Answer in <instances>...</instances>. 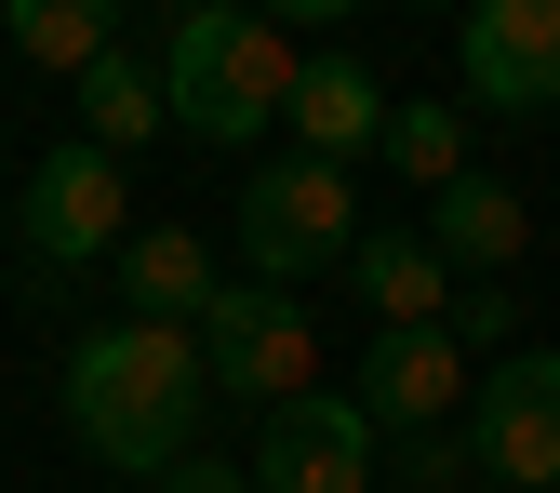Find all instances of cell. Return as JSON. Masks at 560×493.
<instances>
[{
  "label": "cell",
  "instance_id": "10",
  "mask_svg": "<svg viewBox=\"0 0 560 493\" xmlns=\"http://www.w3.org/2000/svg\"><path fill=\"white\" fill-rule=\"evenodd\" d=\"M387 107H400V94H374V67H361V54H307V67H294V107H280V133H294L307 161L347 174L361 148H387Z\"/></svg>",
  "mask_w": 560,
  "mask_h": 493
},
{
  "label": "cell",
  "instance_id": "17",
  "mask_svg": "<svg viewBox=\"0 0 560 493\" xmlns=\"http://www.w3.org/2000/svg\"><path fill=\"white\" fill-rule=\"evenodd\" d=\"M387 467H400L413 493H467V480H480V454H467V427H441V441H387Z\"/></svg>",
  "mask_w": 560,
  "mask_h": 493
},
{
  "label": "cell",
  "instance_id": "18",
  "mask_svg": "<svg viewBox=\"0 0 560 493\" xmlns=\"http://www.w3.org/2000/svg\"><path fill=\"white\" fill-rule=\"evenodd\" d=\"M441 333H454V347H494V361H508V333H521V307H508V280H467Z\"/></svg>",
  "mask_w": 560,
  "mask_h": 493
},
{
  "label": "cell",
  "instance_id": "11",
  "mask_svg": "<svg viewBox=\"0 0 560 493\" xmlns=\"http://www.w3.org/2000/svg\"><path fill=\"white\" fill-rule=\"evenodd\" d=\"M347 280H361L374 333H441L454 320V267L428 254V227H361L347 240Z\"/></svg>",
  "mask_w": 560,
  "mask_h": 493
},
{
  "label": "cell",
  "instance_id": "20",
  "mask_svg": "<svg viewBox=\"0 0 560 493\" xmlns=\"http://www.w3.org/2000/svg\"><path fill=\"white\" fill-rule=\"evenodd\" d=\"M467 493H494V480H467Z\"/></svg>",
  "mask_w": 560,
  "mask_h": 493
},
{
  "label": "cell",
  "instance_id": "12",
  "mask_svg": "<svg viewBox=\"0 0 560 493\" xmlns=\"http://www.w3.org/2000/svg\"><path fill=\"white\" fill-rule=\"evenodd\" d=\"M428 254H441V267H467V280H508V267L534 254V200H521V187H494V174L441 187V200H428Z\"/></svg>",
  "mask_w": 560,
  "mask_h": 493
},
{
  "label": "cell",
  "instance_id": "19",
  "mask_svg": "<svg viewBox=\"0 0 560 493\" xmlns=\"http://www.w3.org/2000/svg\"><path fill=\"white\" fill-rule=\"evenodd\" d=\"M148 493H254V480H241V467H228V454H187V467H161V480H148Z\"/></svg>",
  "mask_w": 560,
  "mask_h": 493
},
{
  "label": "cell",
  "instance_id": "16",
  "mask_svg": "<svg viewBox=\"0 0 560 493\" xmlns=\"http://www.w3.org/2000/svg\"><path fill=\"white\" fill-rule=\"evenodd\" d=\"M387 174H413V187H467V107H387Z\"/></svg>",
  "mask_w": 560,
  "mask_h": 493
},
{
  "label": "cell",
  "instance_id": "15",
  "mask_svg": "<svg viewBox=\"0 0 560 493\" xmlns=\"http://www.w3.org/2000/svg\"><path fill=\"white\" fill-rule=\"evenodd\" d=\"M0 27H14V54L54 67V81H94V67L120 54V14H107V0H14Z\"/></svg>",
  "mask_w": 560,
  "mask_h": 493
},
{
  "label": "cell",
  "instance_id": "14",
  "mask_svg": "<svg viewBox=\"0 0 560 493\" xmlns=\"http://www.w3.org/2000/svg\"><path fill=\"white\" fill-rule=\"evenodd\" d=\"M67 107H81V148H107V161H133V148L174 120V107H161V67H133V54H107L94 81H67Z\"/></svg>",
  "mask_w": 560,
  "mask_h": 493
},
{
  "label": "cell",
  "instance_id": "8",
  "mask_svg": "<svg viewBox=\"0 0 560 493\" xmlns=\"http://www.w3.org/2000/svg\"><path fill=\"white\" fill-rule=\"evenodd\" d=\"M454 67H467V107L560 120V0H480L454 27Z\"/></svg>",
  "mask_w": 560,
  "mask_h": 493
},
{
  "label": "cell",
  "instance_id": "1",
  "mask_svg": "<svg viewBox=\"0 0 560 493\" xmlns=\"http://www.w3.org/2000/svg\"><path fill=\"white\" fill-rule=\"evenodd\" d=\"M200 413H214V374H200V347L161 333V320H94L67 347V427H81L94 467L120 480H161L200 454Z\"/></svg>",
  "mask_w": 560,
  "mask_h": 493
},
{
  "label": "cell",
  "instance_id": "2",
  "mask_svg": "<svg viewBox=\"0 0 560 493\" xmlns=\"http://www.w3.org/2000/svg\"><path fill=\"white\" fill-rule=\"evenodd\" d=\"M294 40H280L267 14H241V0H200V14H174V54H161V107L200 133V148H254V133L294 107Z\"/></svg>",
  "mask_w": 560,
  "mask_h": 493
},
{
  "label": "cell",
  "instance_id": "13",
  "mask_svg": "<svg viewBox=\"0 0 560 493\" xmlns=\"http://www.w3.org/2000/svg\"><path fill=\"white\" fill-rule=\"evenodd\" d=\"M200 307H214V254H200L187 227H133V240H120V320L187 333Z\"/></svg>",
  "mask_w": 560,
  "mask_h": 493
},
{
  "label": "cell",
  "instance_id": "3",
  "mask_svg": "<svg viewBox=\"0 0 560 493\" xmlns=\"http://www.w3.org/2000/svg\"><path fill=\"white\" fill-rule=\"evenodd\" d=\"M187 347H200V374H214V400H254V413L320 387V333H307V307L280 294V280H214V307L187 320Z\"/></svg>",
  "mask_w": 560,
  "mask_h": 493
},
{
  "label": "cell",
  "instance_id": "9",
  "mask_svg": "<svg viewBox=\"0 0 560 493\" xmlns=\"http://www.w3.org/2000/svg\"><path fill=\"white\" fill-rule=\"evenodd\" d=\"M467 387H480V374H467L454 333H374L347 400L374 413V441H441V427H467Z\"/></svg>",
  "mask_w": 560,
  "mask_h": 493
},
{
  "label": "cell",
  "instance_id": "5",
  "mask_svg": "<svg viewBox=\"0 0 560 493\" xmlns=\"http://www.w3.org/2000/svg\"><path fill=\"white\" fill-rule=\"evenodd\" d=\"M120 214H133L120 161L67 133V148H40V161H27V200H14V240H27V267H40V280H54V267H120V240H133Z\"/></svg>",
  "mask_w": 560,
  "mask_h": 493
},
{
  "label": "cell",
  "instance_id": "4",
  "mask_svg": "<svg viewBox=\"0 0 560 493\" xmlns=\"http://www.w3.org/2000/svg\"><path fill=\"white\" fill-rule=\"evenodd\" d=\"M347 240H361V214H347V174L334 161H307V148L254 161V187H241V254H254V280L294 294L307 267H347Z\"/></svg>",
  "mask_w": 560,
  "mask_h": 493
},
{
  "label": "cell",
  "instance_id": "6",
  "mask_svg": "<svg viewBox=\"0 0 560 493\" xmlns=\"http://www.w3.org/2000/svg\"><path fill=\"white\" fill-rule=\"evenodd\" d=\"M467 454L494 493H560V347H508L467 387Z\"/></svg>",
  "mask_w": 560,
  "mask_h": 493
},
{
  "label": "cell",
  "instance_id": "7",
  "mask_svg": "<svg viewBox=\"0 0 560 493\" xmlns=\"http://www.w3.org/2000/svg\"><path fill=\"white\" fill-rule=\"evenodd\" d=\"M374 467H387V441H374V413L347 400V387L280 400L267 427H254V454H241L254 493H374Z\"/></svg>",
  "mask_w": 560,
  "mask_h": 493
}]
</instances>
